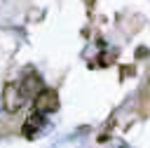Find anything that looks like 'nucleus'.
Instances as JSON below:
<instances>
[{"mask_svg": "<svg viewBox=\"0 0 150 148\" xmlns=\"http://www.w3.org/2000/svg\"><path fill=\"white\" fill-rule=\"evenodd\" d=\"M2 101H5V110H7V113H16V110L23 106V101H28V99L23 96L21 85H16V82H7L5 89H2Z\"/></svg>", "mask_w": 150, "mask_h": 148, "instance_id": "nucleus-1", "label": "nucleus"}, {"mask_svg": "<svg viewBox=\"0 0 150 148\" xmlns=\"http://www.w3.org/2000/svg\"><path fill=\"white\" fill-rule=\"evenodd\" d=\"M35 110H40V113H54V110H59V94L54 89L45 87L35 96Z\"/></svg>", "mask_w": 150, "mask_h": 148, "instance_id": "nucleus-2", "label": "nucleus"}, {"mask_svg": "<svg viewBox=\"0 0 150 148\" xmlns=\"http://www.w3.org/2000/svg\"><path fill=\"white\" fill-rule=\"evenodd\" d=\"M19 85H21V92H23V96H26V99H35V96L45 89V87H42V78H40L35 70H28V73H26V78H23Z\"/></svg>", "mask_w": 150, "mask_h": 148, "instance_id": "nucleus-4", "label": "nucleus"}, {"mask_svg": "<svg viewBox=\"0 0 150 148\" xmlns=\"http://www.w3.org/2000/svg\"><path fill=\"white\" fill-rule=\"evenodd\" d=\"M45 115L47 113H40V110H33L28 117H26V122H23V136L26 139H35L42 129H45V125H47V120H45Z\"/></svg>", "mask_w": 150, "mask_h": 148, "instance_id": "nucleus-3", "label": "nucleus"}]
</instances>
